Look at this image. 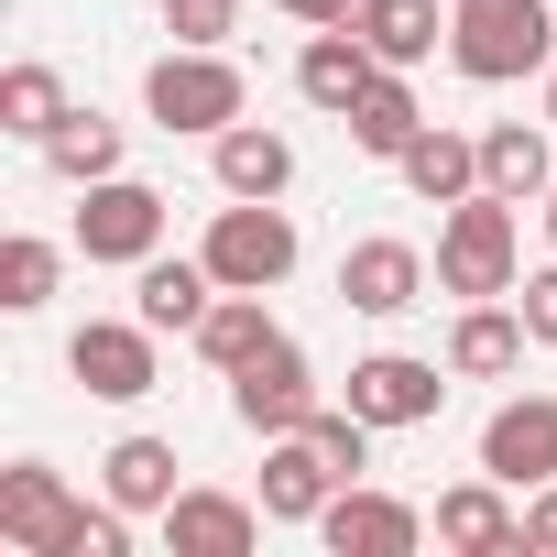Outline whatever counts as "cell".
Listing matches in <instances>:
<instances>
[{
  "mask_svg": "<svg viewBox=\"0 0 557 557\" xmlns=\"http://www.w3.org/2000/svg\"><path fill=\"white\" fill-rule=\"evenodd\" d=\"M448 66L470 88H513L557 66V0H448Z\"/></svg>",
  "mask_w": 557,
  "mask_h": 557,
  "instance_id": "cell-1",
  "label": "cell"
},
{
  "mask_svg": "<svg viewBox=\"0 0 557 557\" xmlns=\"http://www.w3.org/2000/svg\"><path fill=\"white\" fill-rule=\"evenodd\" d=\"M143 110H153V132L219 143V132L251 110V77L230 66V45H164V55L143 66Z\"/></svg>",
  "mask_w": 557,
  "mask_h": 557,
  "instance_id": "cell-2",
  "label": "cell"
},
{
  "mask_svg": "<svg viewBox=\"0 0 557 557\" xmlns=\"http://www.w3.org/2000/svg\"><path fill=\"white\" fill-rule=\"evenodd\" d=\"M524 285V230H513V197H459L448 219H437V296H513Z\"/></svg>",
  "mask_w": 557,
  "mask_h": 557,
  "instance_id": "cell-3",
  "label": "cell"
},
{
  "mask_svg": "<svg viewBox=\"0 0 557 557\" xmlns=\"http://www.w3.org/2000/svg\"><path fill=\"white\" fill-rule=\"evenodd\" d=\"M208 273H219V285H240V296H273V285H285V273H296V219H285V197H230L219 219H208Z\"/></svg>",
  "mask_w": 557,
  "mask_h": 557,
  "instance_id": "cell-4",
  "label": "cell"
},
{
  "mask_svg": "<svg viewBox=\"0 0 557 557\" xmlns=\"http://www.w3.org/2000/svg\"><path fill=\"white\" fill-rule=\"evenodd\" d=\"M77 524H88V503L66 492L55 459H12L0 470V546L12 557H77Z\"/></svg>",
  "mask_w": 557,
  "mask_h": 557,
  "instance_id": "cell-5",
  "label": "cell"
},
{
  "mask_svg": "<svg viewBox=\"0 0 557 557\" xmlns=\"http://www.w3.org/2000/svg\"><path fill=\"white\" fill-rule=\"evenodd\" d=\"M164 219H175V208H164L143 175L77 186V251H88V262H132V273H143V262L164 251Z\"/></svg>",
  "mask_w": 557,
  "mask_h": 557,
  "instance_id": "cell-6",
  "label": "cell"
},
{
  "mask_svg": "<svg viewBox=\"0 0 557 557\" xmlns=\"http://www.w3.org/2000/svg\"><path fill=\"white\" fill-rule=\"evenodd\" d=\"M318 405H329V394H318V361H307L296 339H273L262 361H240V372H230V416H240L251 437H296Z\"/></svg>",
  "mask_w": 557,
  "mask_h": 557,
  "instance_id": "cell-7",
  "label": "cell"
},
{
  "mask_svg": "<svg viewBox=\"0 0 557 557\" xmlns=\"http://www.w3.org/2000/svg\"><path fill=\"white\" fill-rule=\"evenodd\" d=\"M153 339H164V329H143V318H88V329L66 339V372H77L99 405H143V394L164 383Z\"/></svg>",
  "mask_w": 557,
  "mask_h": 557,
  "instance_id": "cell-8",
  "label": "cell"
},
{
  "mask_svg": "<svg viewBox=\"0 0 557 557\" xmlns=\"http://www.w3.org/2000/svg\"><path fill=\"white\" fill-rule=\"evenodd\" d=\"M437 524L405 503V492H372V481H350V492H329V513H318V546L329 557H416Z\"/></svg>",
  "mask_w": 557,
  "mask_h": 557,
  "instance_id": "cell-9",
  "label": "cell"
},
{
  "mask_svg": "<svg viewBox=\"0 0 557 557\" xmlns=\"http://www.w3.org/2000/svg\"><path fill=\"white\" fill-rule=\"evenodd\" d=\"M481 470L513 492H546L557 481V394H503L481 416Z\"/></svg>",
  "mask_w": 557,
  "mask_h": 557,
  "instance_id": "cell-10",
  "label": "cell"
},
{
  "mask_svg": "<svg viewBox=\"0 0 557 557\" xmlns=\"http://www.w3.org/2000/svg\"><path fill=\"white\" fill-rule=\"evenodd\" d=\"M339 307H350V318H416V307H426V251L394 240V230L350 240V251H339Z\"/></svg>",
  "mask_w": 557,
  "mask_h": 557,
  "instance_id": "cell-11",
  "label": "cell"
},
{
  "mask_svg": "<svg viewBox=\"0 0 557 557\" xmlns=\"http://www.w3.org/2000/svg\"><path fill=\"white\" fill-rule=\"evenodd\" d=\"M448 383H459V372H448ZM448 383H437V361H416V350H372V361H350V394H339V405H361L372 426H437Z\"/></svg>",
  "mask_w": 557,
  "mask_h": 557,
  "instance_id": "cell-12",
  "label": "cell"
},
{
  "mask_svg": "<svg viewBox=\"0 0 557 557\" xmlns=\"http://www.w3.org/2000/svg\"><path fill=\"white\" fill-rule=\"evenodd\" d=\"M153 524H164V546H175V557H251L273 513H262V503H240V492H197V481H186Z\"/></svg>",
  "mask_w": 557,
  "mask_h": 557,
  "instance_id": "cell-13",
  "label": "cell"
},
{
  "mask_svg": "<svg viewBox=\"0 0 557 557\" xmlns=\"http://www.w3.org/2000/svg\"><path fill=\"white\" fill-rule=\"evenodd\" d=\"M524 350H535V329H524V307H503V296H470V307L448 318V372H459V383H513Z\"/></svg>",
  "mask_w": 557,
  "mask_h": 557,
  "instance_id": "cell-14",
  "label": "cell"
},
{
  "mask_svg": "<svg viewBox=\"0 0 557 557\" xmlns=\"http://www.w3.org/2000/svg\"><path fill=\"white\" fill-rule=\"evenodd\" d=\"M503 492H513V481H492V470L459 481V492H437V513H426L437 546H448V557H524V513H513Z\"/></svg>",
  "mask_w": 557,
  "mask_h": 557,
  "instance_id": "cell-15",
  "label": "cell"
},
{
  "mask_svg": "<svg viewBox=\"0 0 557 557\" xmlns=\"http://www.w3.org/2000/svg\"><path fill=\"white\" fill-rule=\"evenodd\" d=\"M329 492H350V481L329 470V448H318L307 426H296V437H262V513H273V524H318Z\"/></svg>",
  "mask_w": 557,
  "mask_h": 557,
  "instance_id": "cell-16",
  "label": "cell"
},
{
  "mask_svg": "<svg viewBox=\"0 0 557 557\" xmlns=\"http://www.w3.org/2000/svg\"><path fill=\"white\" fill-rule=\"evenodd\" d=\"M372 77H383V55H372L350 23H318V34H307V55H296V99H307V110H329V121H350V99H361Z\"/></svg>",
  "mask_w": 557,
  "mask_h": 557,
  "instance_id": "cell-17",
  "label": "cell"
},
{
  "mask_svg": "<svg viewBox=\"0 0 557 557\" xmlns=\"http://www.w3.org/2000/svg\"><path fill=\"white\" fill-rule=\"evenodd\" d=\"M394 175H405L426 208H459V197H481V132H448V121H426V132L394 153Z\"/></svg>",
  "mask_w": 557,
  "mask_h": 557,
  "instance_id": "cell-18",
  "label": "cell"
},
{
  "mask_svg": "<svg viewBox=\"0 0 557 557\" xmlns=\"http://www.w3.org/2000/svg\"><path fill=\"white\" fill-rule=\"evenodd\" d=\"M175 470H186V459H175V437H143V426H132V437H110V448H99V492H110V503H121V513H164V503H175V492H186V481H175Z\"/></svg>",
  "mask_w": 557,
  "mask_h": 557,
  "instance_id": "cell-19",
  "label": "cell"
},
{
  "mask_svg": "<svg viewBox=\"0 0 557 557\" xmlns=\"http://www.w3.org/2000/svg\"><path fill=\"white\" fill-rule=\"evenodd\" d=\"M208 175H219V197H285L296 186V143L262 132V121H230L208 143Z\"/></svg>",
  "mask_w": 557,
  "mask_h": 557,
  "instance_id": "cell-20",
  "label": "cell"
},
{
  "mask_svg": "<svg viewBox=\"0 0 557 557\" xmlns=\"http://www.w3.org/2000/svg\"><path fill=\"white\" fill-rule=\"evenodd\" d=\"M350 34L383 55V66H426L437 45H448V0H361V12H350Z\"/></svg>",
  "mask_w": 557,
  "mask_h": 557,
  "instance_id": "cell-21",
  "label": "cell"
},
{
  "mask_svg": "<svg viewBox=\"0 0 557 557\" xmlns=\"http://www.w3.org/2000/svg\"><path fill=\"white\" fill-rule=\"evenodd\" d=\"M208 307H219L208 251H197V262H164V251H153V262H143V285H132V318H143V329H175V339H197Z\"/></svg>",
  "mask_w": 557,
  "mask_h": 557,
  "instance_id": "cell-22",
  "label": "cell"
},
{
  "mask_svg": "<svg viewBox=\"0 0 557 557\" xmlns=\"http://www.w3.org/2000/svg\"><path fill=\"white\" fill-rule=\"evenodd\" d=\"M339 132H350V143H361L372 164H394V153H405V143L426 132V99L405 88V66H383V77H372V88L350 99V121H339Z\"/></svg>",
  "mask_w": 557,
  "mask_h": 557,
  "instance_id": "cell-23",
  "label": "cell"
},
{
  "mask_svg": "<svg viewBox=\"0 0 557 557\" xmlns=\"http://www.w3.org/2000/svg\"><path fill=\"white\" fill-rule=\"evenodd\" d=\"M481 186H492V197H513V208H524V197H546V186H557L546 121H492V132H481Z\"/></svg>",
  "mask_w": 557,
  "mask_h": 557,
  "instance_id": "cell-24",
  "label": "cell"
},
{
  "mask_svg": "<svg viewBox=\"0 0 557 557\" xmlns=\"http://www.w3.org/2000/svg\"><path fill=\"white\" fill-rule=\"evenodd\" d=\"M273 339H285V329H273V307L240 296V285H219V307L197 318V361H208V372H240V361H262Z\"/></svg>",
  "mask_w": 557,
  "mask_h": 557,
  "instance_id": "cell-25",
  "label": "cell"
},
{
  "mask_svg": "<svg viewBox=\"0 0 557 557\" xmlns=\"http://www.w3.org/2000/svg\"><path fill=\"white\" fill-rule=\"evenodd\" d=\"M66 110H77V99H66V77H55L45 55H23L12 77H0V132H12V143H34V153L55 143V121H66Z\"/></svg>",
  "mask_w": 557,
  "mask_h": 557,
  "instance_id": "cell-26",
  "label": "cell"
},
{
  "mask_svg": "<svg viewBox=\"0 0 557 557\" xmlns=\"http://www.w3.org/2000/svg\"><path fill=\"white\" fill-rule=\"evenodd\" d=\"M55 285H66V251H55V240H34V230L0 240V307H12V318L55 307Z\"/></svg>",
  "mask_w": 557,
  "mask_h": 557,
  "instance_id": "cell-27",
  "label": "cell"
},
{
  "mask_svg": "<svg viewBox=\"0 0 557 557\" xmlns=\"http://www.w3.org/2000/svg\"><path fill=\"white\" fill-rule=\"evenodd\" d=\"M45 164H55L66 186H99V175H121V121H99V110H66V121H55V143H45Z\"/></svg>",
  "mask_w": 557,
  "mask_h": 557,
  "instance_id": "cell-28",
  "label": "cell"
},
{
  "mask_svg": "<svg viewBox=\"0 0 557 557\" xmlns=\"http://www.w3.org/2000/svg\"><path fill=\"white\" fill-rule=\"evenodd\" d=\"M164 34L175 45H230L240 34V0H164Z\"/></svg>",
  "mask_w": 557,
  "mask_h": 557,
  "instance_id": "cell-29",
  "label": "cell"
},
{
  "mask_svg": "<svg viewBox=\"0 0 557 557\" xmlns=\"http://www.w3.org/2000/svg\"><path fill=\"white\" fill-rule=\"evenodd\" d=\"M513 307H524V329H535V350H557V251L513 285Z\"/></svg>",
  "mask_w": 557,
  "mask_h": 557,
  "instance_id": "cell-30",
  "label": "cell"
},
{
  "mask_svg": "<svg viewBox=\"0 0 557 557\" xmlns=\"http://www.w3.org/2000/svg\"><path fill=\"white\" fill-rule=\"evenodd\" d=\"M273 12H296V23H350L361 0H273Z\"/></svg>",
  "mask_w": 557,
  "mask_h": 557,
  "instance_id": "cell-31",
  "label": "cell"
},
{
  "mask_svg": "<svg viewBox=\"0 0 557 557\" xmlns=\"http://www.w3.org/2000/svg\"><path fill=\"white\" fill-rule=\"evenodd\" d=\"M546 132H557V66H546Z\"/></svg>",
  "mask_w": 557,
  "mask_h": 557,
  "instance_id": "cell-32",
  "label": "cell"
},
{
  "mask_svg": "<svg viewBox=\"0 0 557 557\" xmlns=\"http://www.w3.org/2000/svg\"><path fill=\"white\" fill-rule=\"evenodd\" d=\"M546 251H557V186H546Z\"/></svg>",
  "mask_w": 557,
  "mask_h": 557,
  "instance_id": "cell-33",
  "label": "cell"
}]
</instances>
